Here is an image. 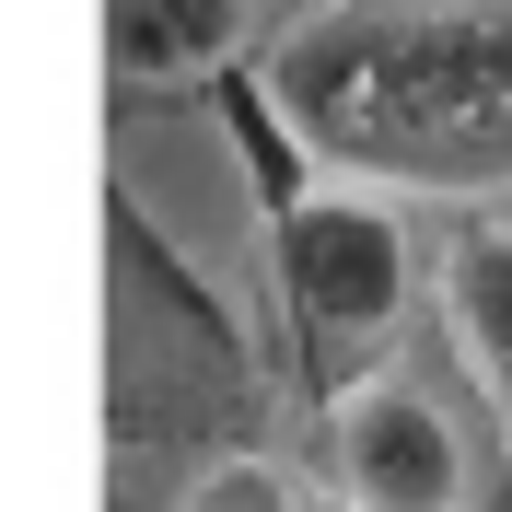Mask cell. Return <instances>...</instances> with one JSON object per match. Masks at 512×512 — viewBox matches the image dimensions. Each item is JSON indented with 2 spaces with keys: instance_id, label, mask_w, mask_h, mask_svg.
Returning <instances> with one entry per match:
<instances>
[{
  "instance_id": "cell-6",
  "label": "cell",
  "mask_w": 512,
  "mask_h": 512,
  "mask_svg": "<svg viewBox=\"0 0 512 512\" xmlns=\"http://www.w3.org/2000/svg\"><path fill=\"white\" fill-rule=\"evenodd\" d=\"M443 326H454V350H466V373H478V396L501 408L512 431V233H454L443 245Z\"/></svg>"
},
{
  "instance_id": "cell-8",
  "label": "cell",
  "mask_w": 512,
  "mask_h": 512,
  "mask_svg": "<svg viewBox=\"0 0 512 512\" xmlns=\"http://www.w3.org/2000/svg\"><path fill=\"white\" fill-rule=\"evenodd\" d=\"M187 512H303V478H291L280 454H256V443H222L210 466H198Z\"/></svg>"
},
{
  "instance_id": "cell-2",
  "label": "cell",
  "mask_w": 512,
  "mask_h": 512,
  "mask_svg": "<svg viewBox=\"0 0 512 512\" xmlns=\"http://www.w3.org/2000/svg\"><path fill=\"white\" fill-rule=\"evenodd\" d=\"M408 291H419V245L384 187L326 175L315 198H291L268 222V303H280V338H291V396H315V408L350 396L384 361Z\"/></svg>"
},
{
  "instance_id": "cell-7",
  "label": "cell",
  "mask_w": 512,
  "mask_h": 512,
  "mask_svg": "<svg viewBox=\"0 0 512 512\" xmlns=\"http://www.w3.org/2000/svg\"><path fill=\"white\" fill-rule=\"evenodd\" d=\"M210 105H222V140H233V163H245L256 222H280L291 198H315V187H326V163L303 152V128L280 117V94H268L256 70H210Z\"/></svg>"
},
{
  "instance_id": "cell-5",
  "label": "cell",
  "mask_w": 512,
  "mask_h": 512,
  "mask_svg": "<svg viewBox=\"0 0 512 512\" xmlns=\"http://www.w3.org/2000/svg\"><path fill=\"white\" fill-rule=\"evenodd\" d=\"M256 12L245 0H117V24H105V47H117V82H210V70L245 59Z\"/></svg>"
},
{
  "instance_id": "cell-4",
  "label": "cell",
  "mask_w": 512,
  "mask_h": 512,
  "mask_svg": "<svg viewBox=\"0 0 512 512\" xmlns=\"http://www.w3.org/2000/svg\"><path fill=\"white\" fill-rule=\"evenodd\" d=\"M326 466L350 512H466V443L419 384L361 373L350 396H326Z\"/></svg>"
},
{
  "instance_id": "cell-3",
  "label": "cell",
  "mask_w": 512,
  "mask_h": 512,
  "mask_svg": "<svg viewBox=\"0 0 512 512\" xmlns=\"http://www.w3.org/2000/svg\"><path fill=\"white\" fill-rule=\"evenodd\" d=\"M105 245H117V350H128V373H140V361H175L187 396H210L222 419H256L245 326L222 315V291L198 280L187 256L163 245V222L128 187H105Z\"/></svg>"
},
{
  "instance_id": "cell-1",
  "label": "cell",
  "mask_w": 512,
  "mask_h": 512,
  "mask_svg": "<svg viewBox=\"0 0 512 512\" xmlns=\"http://www.w3.org/2000/svg\"><path fill=\"white\" fill-rule=\"evenodd\" d=\"M256 82L338 187H512V0H315L256 47Z\"/></svg>"
}]
</instances>
